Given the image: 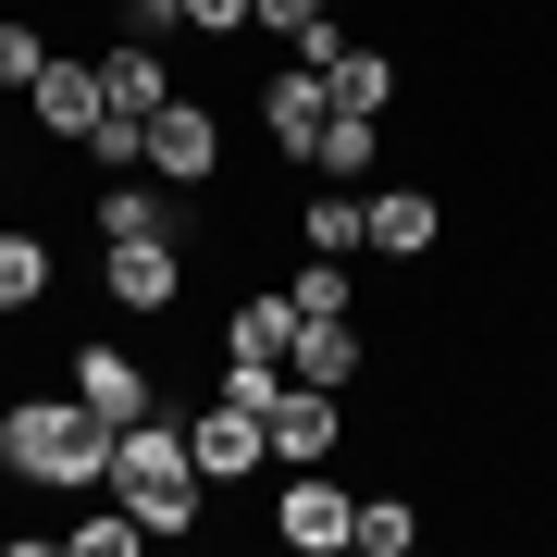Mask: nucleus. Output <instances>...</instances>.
Here are the masks:
<instances>
[{
    "label": "nucleus",
    "instance_id": "obj_1",
    "mask_svg": "<svg viewBox=\"0 0 557 557\" xmlns=\"http://www.w3.org/2000/svg\"><path fill=\"white\" fill-rule=\"evenodd\" d=\"M112 434L124 421H100L75 384H62V397H13L0 409V471L38 483V496H100L112 483Z\"/></svg>",
    "mask_w": 557,
    "mask_h": 557
},
{
    "label": "nucleus",
    "instance_id": "obj_2",
    "mask_svg": "<svg viewBox=\"0 0 557 557\" xmlns=\"http://www.w3.org/2000/svg\"><path fill=\"white\" fill-rule=\"evenodd\" d=\"M100 496H124L149 520V545H186L211 520V483H199V446H186V421L174 409H149V421H124L112 434V483Z\"/></svg>",
    "mask_w": 557,
    "mask_h": 557
},
{
    "label": "nucleus",
    "instance_id": "obj_3",
    "mask_svg": "<svg viewBox=\"0 0 557 557\" xmlns=\"http://www.w3.org/2000/svg\"><path fill=\"white\" fill-rule=\"evenodd\" d=\"M112 124V87H100V50H50L38 87H25V137L38 149H87Z\"/></svg>",
    "mask_w": 557,
    "mask_h": 557
},
{
    "label": "nucleus",
    "instance_id": "obj_4",
    "mask_svg": "<svg viewBox=\"0 0 557 557\" xmlns=\"http://www.w3.org/2000/svg\"><path fill=\"white\" fill-rule=\"evenodd\" d=\"M273 545H285V557H347V545H359V496L335 483V458H322V471H285Z\"/></svg>",
    "mask_w": 557,
    "mask_h": 557
},
{
    "label": "nucleus",
    "instance_id": "obj_5",
    "mask_svg": "<svg viewBox=\"0 0 557 557\" xmlns=\"http://www.w3.org/2000/svg\"><path fill=\"white\" fill-rule=\"evenodd\" d=\"M260 421H273V471H322V458H335L347 446V397H335V384H298V372H285L273 384V397H260Z\"/></svg>",
    "mask_w": 557,
    "mask_h": 557
},
{
    "label": "nucleus",
    "instance_id": "obj_6",
    "mask_svg": "<svg viewBox=\"0 0 557 557\" xmlns=\"http://www.w3.org/2000/svg\"><path fill=\"white\" fill-rule=\"evenodd\" d=\"M149 174H161V186H186V199H199V186H223V112L174 87V100L149 112Z\"/></svg>",
    "mask_w": 557,
    "mask_h": 557
},
{
    "label": "nucleus",
    "instance_id": "obj_7",
    "mask_svg": "<svg viewBox=\"0 0 557 557\" xmlns=\"http://www.w3.org/2000/svg\"><path fill=\"white\" fill-rule=\"evenodd\" d=\"M100 298L137 310V322L174 310V298H186V248H174V236H100Z\"/></svg>",
    "mask_w": 557,
    "mask_h": 557
},
{
    "label": "nucleus",
    "instance_id": "obj_8",
    "mask_svg": "<svg viewBox=\"0 0 557 557\" xmlns=\"http://www.w3.org/2000/svg\"><path fill=\"white\" fill-rule=\"evenodd\" d=\"M186 446H199V483H211V496H236V483H260V458H273V421L236 409V397H211L199 421H186Z\"/></svg>",
    "mask_w": 557,
    "mask_h": 557
},
{
    "label": "nucleus",
    "instance_id": "obj_9",
    "mask_svg": "<svg viewBox=\"0 0 557 557\" xmlns=\"http://www.w3.org/2000/svg\"><path fill=\"white\" fill-rule=\"evenodd\" d=\"M62 384H75V397H87V409H100V421H149V409H161V372H149V359H137V347H112V335H100V347H75V359H62Z\"/></svg>",
    "mask_w": 557,
    "mask_h": 557
},
{
    "label": "nucleus",
    "instance_id": "obj_10",
    "mask_svg": "<svg viewBox=\"0 0 557 557\" xmlns=\"http://www.w3.org/2000/svg\"><path fill=\"white\" fill-rule=\"evenodd\" d=\"M322 124H335V87H322L310 62H273V75H260V137H273L285 161H310Z\"/></svg>",
    "mask_w": 557,
    "mask_h": 557
},
{
    "label": "nucleus",
    "instance_id": "obj_11",
    "mask_svg": "<svg viewBox=\"0 0 557 557\" xmlns=\"http://www.w3.org/2000/svg\"><path fill=\"white\" fill-rule=\"evenodd\" d=\"M285 372H298V384H335V397H359V384H372V335H359V310H347V322H298Z\"/></svg>",
    "mask_w": 557,
    "mask_h": 557
},
{
    "label": "nucleus",
    "instance_id": "obj_12",
    "mask_svg": "<svg viewBox=\"0 0 557 557\" xmlns=\"http://www.w3.org/2000/svg\"><path fill=\"white\" fill-rule=\"evenodd\" d=\"M372 260H434V236H446V199L434 186H372Z\"/></svg>",
    "mask_w": 557,
    "mask_h": 557
},
{
    "label": "nucleus",
    "instance_id": "obj_13",
    "mask_svg": "<svg viewBox=\"0 0 557 557\" xmlns=\"http://www.w3.org/2000/svg\"><path fill=\"white\" fill-rule=\"evenodd\" d=\"M285 347H298V298H285V285H248V298L223 310V359H273L285 372Z\"/></svg>",
    "mask_w": 557,
    "mask_h": 557
},
{
    "label": "nucleus",
    "instance_id": "obj_14",
    "mask_svg": "<svg viewBox=\"0 0 557 557\" xmlns=\"http://www.w3.org/2000/svg\"><path fill=\"white\" fill-rule=\"evenodd\" d=\"M285 236H298V248H335V260H359V248H372V211H359V186H335V174H322L310 199H298V223H285Z\"/></svg>",
    "mask_w": 557,
    "mask_h": 557
},
{
    "label": "nucleus",
    "instance_id": "obj_15",
    "mask_svg": "<svg viewBox=\"0 0 557 557\" xmlns=\"http://www.w3.org/2000/svg\"><path fill=\"white\" fill-rule=\"evenodd\" d=\"M100 87H112V112H137V124H149L161 100H174V75H161V38H149V25L100 50Z\"/></svg>",
    "mask_w": 557,
    "mask_h": 557
},
{
    "label": "nucleus",
    "instance_id": "obj_16",
    "mask_svg": "<svg viewBox=\"0 0 557 557\" xmlns=\"http://www.w3.org/2000/svg\"><path fill=\"white\" fill-rule=\"evenodd\" d=\"M50 310V236L38 223H0V322Z\"/></svg>",
    "mask_w": 557,
    "mask_h": 557
},
{
    "label": "nucleus",
    "instance_id": "obj_17",
    "mask_svg": "<svg viewBox=\"0 0 557 557\" xmlns=\"http://www.w3.org/2000/svg\"><path fill=\"white\" fill-rule=\"evenodd\" d=\"M322 87H335V112L384 124V112H397V87H409V62H397V50H347V62H335Z\"/></svg>",
    "mask_w": 557,
    "mask_h": 557
},
{
    "label": "nucleus",
    "instance_id": "obj_18",
    "mask_svg": "<svg viewBox=\"0 0 557 557\" xmlns=\"http://www.w3.org/2000/svg\"><path fill=\"white\" fill-rule=\"evenodd\" d=\"M285 298H298V322H347V310H359V260H335V248H310L298 273H285Z\"/></svg>",
    "mask_w": 557,
    "mask_h": 557
},
{
    "label": "nucleus",
    "instance_id": "obj_19",
    "mask_svg": "<svg viewBox=\"0 0 557 557\" xmlns=\"http://www.w3.org/2000/svg\"><path fill=\"white\" fill-rule=\"evenodd\" d=\"M62 557H149V520H137V508L112 496V508H87V520H62Z\"/></svg>",
    "mask_w": 557,
    "mask_h": 557
},
{
    "label": "nucleus",
    "instance_id": "obj_20",
    "mask_svg": "<svg viewBox=\"0 0 557 557\" xmlns=\"http://www.w3.org/2000/svg\"><path fill=\"white\" fill-rule=\"evenodd\" d=\"M372 161H384V124H359V112H335V124H322V149H310V174H335V186H359V174H372Z\"/></svg>",
    "mask_w": 557,
    "mask_h": 557
},
{
    "label": "nucleus",
    "instance_id": "obj_21",
    "mask_svg": "<svg viewBox=\"0 0 557 557\" xmlns=\"http://www.w3.org/2000/svg\"><path fill=\"white\" fill-rule=\"evenodd\" d=\"M87 223H100V236H161V186L149 174H112L100 199H87Z\"/></svg>",
    "mask_w": 557,
    "mask_h": 557
},
{
    "label": "nucleus",
    "instance_id": "obj_22",
    "mask_svg": "<svg viewBox=\"0 0 557 557\" xmlns=\"http://www.w3.org/2000/svg\"><path fill=\"white\" fill-rule=\"evenodd\" d=\"M421 545V508L409 496H359V557H409Z\"/></svg>",
    "mask_w": 557,
    "mask_h": 557
},
{
    "label": "nucleus",
    "instance_id": "obj_23",
    "mask_svg": "<svg viewBox=\"0 0 557 557\" xmlns=\"http://www.w3.org/2000/svg\"><path fill=\"white\" fill-rule=\"evenodd\" d=\"M38 62H50V38H38V13H0V87H38Z\"/></svg>",
    "mask_w": 557,
    "mask_h": 557
},
{
    "label": "nucleus",
    "instance_id": "obj_24",
    "mask_svg": "<svg viewBox=\"0 0 557 557\" xmlns=\"http://www.w3.org/2000/svg\"><path fill=\"white\" fill-rule=\"evenodd\" d=\"M75 161H100V174H149V124H137V112H112V124H100V137H87Z\"/></svg>",
    "mask_w": 557,
    "mask_h": 557
},
{
    "label": "nucleus",
    "instance_id": "obj_25",
    "mask_svg": "<svg viewBox=\"0 0 557 557\" xmlns=\"http://www.w3.org/2000/svg\"><path fill=\"white\" fill-rule=\"evenodd\" d=\"M322 13H335V0H248V25H260V38H285V50H298Z\"/></svg>",
    "mask_w": 557,
    "mask_h": 557
},
{
    "label": "nucleus",
    "instance_id": "obj_26",
    "mask_svg": "<svg viewBox=\"0 0 557 557\" xmlns=\"http://www.w3.org/2000/svg\"><path fill=\"white\" fill-rule=\"evenodd\" d=\"M174 25H186V38H211V50H223V38H248V0H174Z\"/></svg>",
    "mask_w": 557,
    "mask_h": 557
},
{
    "label": "nucleus",
    "instance_id": "obj_27",
    "mask_svg": "<svg viewBox=\"0 0 557 557\" xmlns=\"http://www.w3.org/2000/svg\"><path fill=\"white\" fill-rule=\"evenodd\" d=\"M273 384H285L273 359H223V384H211V397H236V409H260V397H273Z\"/></svg>",
    "mask_w": 557,
    "mask_h": 557
},
{
    "label": "nucleus",
    "instance_id": "obj_28",
    "mask_svg": "<svg viewBox=\"0 0 557 557\" xmlns=\"http://www.w3.org/2000/svg\"><path fill=\"white\" fill-rule=\"evenodd\" d=\"M112 13H124V25H149V38H161V25H174V0H112Z\"/></svg>",
    "mask_w": 557,
    "mask_h": 557
}]
</instances>
